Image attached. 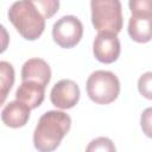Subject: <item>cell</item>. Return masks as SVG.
Masks as SVG:
<instances>
[{
  "mask_svg": "<svg viewBox=\"0 0 152 152\" xmlns=\"http://www.w3.org/2000/svg\"><path fill=\"white\" fill-rule=\"evenodd\" d=\"M71 118L62 110H49L44 113L33 133V145L40 152L56 150L62 139L69 133Z\"/></svg>",
  "mask_w": 152,
  "mask_h": 152,
  "instance_id": "obj_1",
  "label": "cell"
},
{
  "mask_svg": "<svg viewBox=\"0 0 152 152\" xmlns=\"http://www.w3.org/2000/svg\"><path fill=\"white\" fill-rule=\"evenodd\" d=\"M8 19L26 40L38 39L45 28V18L30 0H19L8 10Z\"/></svg>",
  "mask_w": 152,
  "mask_h": 152,
  "instance_id": "obj_2",
  "label": "cell"
},
{
  "mask_svg": "<svg viewBox=\"0 0 152 152\" xmlns=\"http://www.w3.org/2000/svg\"><path fill=\"white\" fill-rule=\"evenodd\" d=\"M86 89L89 99L97 104H109L120 94V81L116 75L107 70H96L87 80Z\"/></svg>",
  "mask_w": 152,
  "mask_h": 152,
  "instance_id": "obj_3",
  "label": "cell"
},
{
  "mask_svg": "<svg viewBox=\"0 0 152 152\" xmlns=\"http://www.w3.org/2000/svg\"><path fill=\"white\" fill-rule=\"evenodd\" d=\"M91 23L96 31L119 33L122 28V7L120 0H90Z\"/></svg>",
  "mask_w": 152,
  "mask_h": 152,
  "instance_id": "obj_4",
  "label": "cell"
},
{
  "mask_svg": "<svg viewBox=\"0 0 152 152\" xmlns=\"http://www.w3.org/2000/svg\"><path fill=\"white\" fill-rule=\"evenodd\" d=\"M83 36V25L75 15H64L59 18L52 27V38L57 45L64 49L76 46Z\"/></svg>",
  "mask_w": 152,
  "mask_h": 152,
  "instance_id": "obj_5",
  "label": "cell"
},
{
  "mask_svg": "<svg viewBox=\"0 0 152 152\" xmlns=\"http://www.w3.org/2000/svg\"><path fill=\"white\" fill-rule=\"evenodd\" d=\"M120 51L121 45L116 33L109 31H101L97 33L93 43V53L99 62L110 64L119 58Z\"/></svg>",
  "mask_w": 152,
  "mask_h": 152,
  "instance_id": "obj_6",
  "label": "cell"
},
{
  "mask_svg": "<svg viewBox=\"0 0 152 152\" xmlns=\"http://www.w3.org/2000/svg\"><path fill=\"white\" fill-rule=\"evenodd\" d=\"M50 100L59 109H70L80 100V88L72 80H61L52 87Z\"/></svg>",
  "mask_w": 152,
  "mask_h": 152,
  "instance_id": "obj_7",
  "label": "cell"
},
{
  "mask_svg": "<svg viewBox=\"0 0 152 152\" xmlns=\"http://www.w3.org/2000/svg\"><path fill=\"white\" fill-rule=\"evenodd\" d=\"M31 108L19 100L8 102L1 110V120L5 126L11 128H19L27 124L30 119Z\"/></svg>",
  "mask_w": 152,
  "mask_h": 152,
  "instance_id": "obj_8",
  "label": "cell"
},
{
  "mask_svg": "<svg viewBox=\"0 0 152 152\" xmlns=\"http://www.w3.org/2000/svg\"><path fill=\"white\" fill-rule=\"evenodd\" d=\"M45 86L37 81H21L15 91V99L27 104L31 109L39 107L45 97Z\"/></svg>",
  "mask_w": 152,
  "mask_h": 152,
  "instance_id": "obj_9",
  "label": "cell"
},
{
  "mask_svg": "<svg viewBox=\"0 0 152 152\" xmlns=\"http://www.w3.org/2000/svg\"><path fill=\"white\" fill-rule=\"evenodd\" d=\"M51 80L50 65L42 58H30L21 68V81H37L45 87Z\"/></svg>",
  "mask_w": 152,
  "mask_h": 152,
  "instance_id": "obj_10",
  "label": "cell"
},
{
  "mask_svg": "<svg viewBox=\"0 0 152 152\" xmlns=\"http://www.w3.org/2000/svg\"><path fill=\"white\" fill-rule=\"evenodd\" d=\"M128 34L137 43L152 40V17L132 15L128 20Z\"/></svg>",
  "mask_w": 152,
  "mask_h": 152,
  "instance_id": "obj_11",
  "label": "cell"
},
{
  "mask_svg": "<svg viewBox=\"0 0 152 152\" xmlns=\"http://www.w3.org/2000/svg\"><path fill=\"white\" fill-rule=\"evenodd\" d=\"M14 83V69L6 61L0 62V86H1V103L5 102L8 91Z\"/></svg>",
  "mask_w": 152,
  "mask_h": 152,
  "instance_id": "obj_12",
  "label": "cell"
},
{
  "mask_svg": "<svg viewBox=\"0 0 152 152\" xmlns=\"http://www.w3.org/2000/svg\"><path fill=\"white\" fill-rule=\"evenodd\" d=\"M45 19L53 17L59 10V0H30Z\"/></svg>",
  "mask_w": 152,
  "mask_h": 152,
  "instance_id": "obj_13",
  "label": "cell"
},
{
  "mask_svg": "<svg viewBox=\"0 0 152 152\" xmlns=\"http://www.w3.org/2000/svg\"><path fill=\"white\" fill-rule=\"evenodd\" d=\"M132 15L152 17V0H128Z\"/></svg>",
  "mask_w": 152,
  "mask_h": 152,
  "instance_id": "obj_14",
  "label": "cell"
},
{
  "mask_svg": "<svg viewBox=\"0 0 152 152\" xmlns=\"http://www.w3.org/2000/svg\"><path fill=\"white\" fill-rule=\"evenodd\" d=\"M86 151L91 152V151H106V152H113L115 151V146L113 141L109 138L106 137H99L94 140L90 141V144L87 146Z\"/></svg>",
  "mask_w": 152,
  "mask_h": 152,
  "instance_id": "obj_15",
  "label": "cell"
},
{
  "mask_svg": "<svg viewBox=\"0 0 152 152\" xmlns=\"http://www.w3.org/2000/svg\"><path fill=\"white\" fill-rule=\"evenodd\" d=\"M138 90L144 97L152 100V71H147L139 77Z\"/></svg>",
  "mask_w": 152,
  "mask_h": 152,
  "instance_id": "obj_16",
  "label": "cell"
},
{
  "mask_svg": "<svg viewBox=\"0 0 152 152\" xmlns=\"http://www.w3.org/2000/svg\"><path fill=\"white\" fill-rule=\"evenodd\" d=\"M140 126L142 129V133L152 139V107H148L144 109V112L140 115Z\"/></svg>",
  "mask_w": 152,
  "mask_h": 152,
  "instance_id": "obj_17",
  "label": "cell"
}]
</instances>
